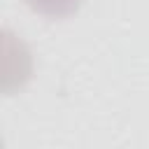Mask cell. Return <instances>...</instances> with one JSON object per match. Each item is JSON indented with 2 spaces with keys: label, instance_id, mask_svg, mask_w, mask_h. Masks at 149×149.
<instances>
[{
  "label": "cell",
  "instance_id": "6da1fadb",
  "mask_svg": "<svg viewBox=\"0 0 149 149\" xmlns=\"http://www.w3.org/2000/svg\"><path fill=\"white\" fill-rule=\"evenodd\" d=\"M35 14L47 16V19H65L72 16L84 0H23Z\"/></svg>",
  "mask_w": 149,
  "mask_h": 149
}]
</instances>
